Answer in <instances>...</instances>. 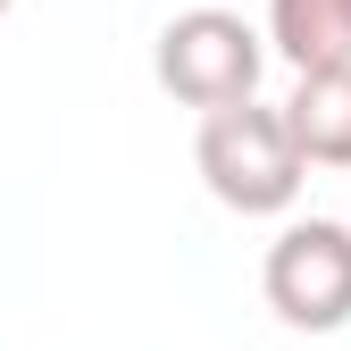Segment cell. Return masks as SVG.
<instances>
[{
	"mask_svg": "<svg viewBox=\"0 0 351 351\" xmlns=\"http://www.w3.org/2000/svg\"><path fill=\"white\" fill-rule=\"evenodd\" d=\"M201 184L226 201L234 217H285L301 201V151H293V125L268 101H243V109H217L201 117V143H193Z\"/></svg>",
	"mask_w": 351,
	"mask_h": 351,
	"instance_id": "1",
	"label": "cell"
},
{
	"mask_svg": "<svg viewBox=\"0 0 351 351\" xmlns=\"http://www.w3.org/2000/svg\"><path fill=\"white\" fill-rule=\"evenodd\" d=\"M259 67H268V34H251L234 9H184V17H167L159 25V51H151L159 93L184 101V109H201V117L259 101Z\"/></svg>",
	"mask_w": 351,
	"mask_h": 351,
	"instance_id": "2",
	"label": "cell"
},
{
	"mask_svg": "<svg viewBox=\"0 0 351 351\" xmlns=\"http://www.w3.org/2000/svg\"><path fill=\"white\" fill-rule=\"evenodd\" d=\"M259 293L301 335L351 326V217H293L259 259Z\"/></svg>",
	"mask_w": 351,
	"mask_h": 351,
	"instance_id": "3",
	"label": "cell"
},
{
	"mask_svg": "<svg viewBox=\"0 0 351 351\" xmlns=\"http://www.w3.org/2000/svg\"><path fill=\"white\" fill-rule=\"evenodd\" d=\"M293 151L301 167H351V67H318V75H293Z\"/></svg>",
	"mask_w": 351,
	"mask_h": 351,
	"instance_id": "4",
	"label": "cell"
},
{
	"mask_svg": "<svg viewBox=\"0 0 351 351\" xmlns=\"http://www.w3.org/2000/svg\"><path fill=\"white\" fill-rule=\"evenodd\" d=\"M268 51H285L293 75L351 67V0H268Z\"/></svg>",
	"mask_w": 351,
	"mask_h": 351,
	"instance_id": "5",
	"label": "cell"
},
{
	"mask_svg": "<svg viewBox=\"0 0 351 351\" xmlns=\"http://www.w3.org/2000/svg\"><path fill=\"white\" fill-rule=\"evenodd\" d=\"M9 9H17V0H0V17H9Z\"/></svg>",
	"mask_w": 351,
	"mask_h": 351,
	"instance_id": "6",
	"label": "cell"
}]
</instances>
